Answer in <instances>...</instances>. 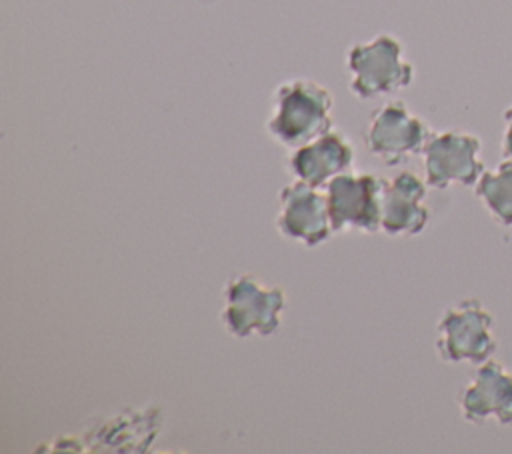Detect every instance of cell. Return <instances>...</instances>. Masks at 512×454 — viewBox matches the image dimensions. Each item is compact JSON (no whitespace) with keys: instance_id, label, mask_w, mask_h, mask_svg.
Instances as JSON below:
<instances>
[{"instance_id":"obj_6","label":"cell","mask_w":512,"mask_h":454,"mask_svg":"<svg viewBox=\"0 0 512 454\" xmlns=\"http://www.w3.org/2000/svg\"><path fill=\"white\" fill-rule=\"evenodd\" d=\"M482 140L466 130L434 132L422 150L424 180L430 188L474 186L482 176Z\"/></svg>"},{"instance_id":"obj_13","label":"cell","mask_w":512,"mask_h":454,"mask_svg":"<svg viewBox=\"0 0 512 454\" xmlns=\"http://www.w3.org/2000/svg\"><path fill=\"white\" fill-rule=\"evenodd\" d=\"M474 196L500 224L512 226V160H502L496 168L484 170L474 184Z\"/></svg>"},{"instance_id":"obj_5","label":"cell","mask_w":512,"mask_h":454,"mask_svg":"<svg viewBox=\"0 0 512 454\" xmlns=\"http://www.w3.org/2000/svg\"><path fill=\"white\" fill-rule=\"evenodd\" d=\"M432 134L428 122L414 114L404 100H390L372 112L364 130V144L372 156L396 166L422 154Z\"/></svg>"},{"instance_id":"obj_11","label":"cell","mask_w":512,"mask_h":454,"mask_svg":"<svg viewBox=\"0 0 512 454\" xmlns=\"http://www.w3.org/2000/svg\"><path fill=\"white\" fill-rule=\"evenodd\" d=\"M352 164L354 146L338 128H330L318 138L294 148L288 158L294 178L316 188H326L332 178L348 172Z\"/></svg>"},{"instance_id":"obj_7","label":"cell","mask_w":512,"mask_h":454,"mask_svg":"<svg viewBox=\"0 0 512 454\" xmlns=\"http://www.w3.org/2000/svg\"><path fill=\"white\" fill-rule=\"evenodd\" d=\"M384 178L374 172H344L326 186L334 232H376L382 222Z\"/></svg>"},{"instance_id":"obj_4","label":"cell","mask_w":512,"mask_h":454,"mask_svg":"<svg viewBox=\"0 0 512 454\" xmlns=\"http://www.w3.org/2000/svg\"><path fill=\"white\" fill-rule=\"evenodd\" d=\"M436 354L446 364H482L494 356L498 340L494 314L478 298L450 304L436 322Z\"/></svg>"},{"instance_id":"obj_2","label":"cell","mask_w":512,"mask_h":454,"mask_svg":"<svg viewBox=\"0 0 512 454\" xmlns=\"http://www.w3.org/2000/svg\"><path fill=\"white\" fill-rule=\"evenodd\" d=\"M346 70L348 88L360 100L390 96L414 80V64L406 58L402 40L390 32L352 44L346 52Z\"/></svg>"},{"instance_id":"obj_9","label":"cell","mask_w":512,"mask_h":454,"mask_svg":"<svg viewBox=\"0 0 512 454\" xmlns=\"http://www.w3.org/2000/svg\"><path fill=\"white\" fill-rule=\"evenodd\" d=\"M456 404L460 416L470 424L494 420L500 426H510L512 370L494 358L478 364L470 382L458 392Z\"/></svg>"},{"instance_id":"obj_8","label":"cell","mask_w":512,"mask_h":454,"mask_svg":"<svg viewBox=\"0 0 512 454\" xmlns=\"http://www.w3.org/2000/svg\"><path fill=\"white\" fill-rule=\"evenodd\" d=\"M276 230L282 238L304 246L326 242L334 232L326 192L298 178L286 184L278 194Z\"/></svg>"},{"instance_id":"obj_3","label":"cell","mask_w":512,"mask_h":454,"mask_svg":"<svg viewBox=\"0 0 512 454\" xmlns=\"http://www.w3.org/2000/svg\"><path fill=\"white\" fill-rule=\"evenodd\" d=\"M286 304L288 296L282 286L254 272H240L222 290L220 320L236 338H264L278 332Z\"/></svg>"},{"instance_id":"obj_14","label":"cell","mask_w":512,"mask_h":454,"mask_svg":"<svg viewBox=\"0 0 512 454\" xmlns=\"http://www.w3.org/2000/svg\"><path fill=\"white\" fill-rule=\"evenodd\" d=\"M504 126H502V140H500V152L506 160H512V104L504 110Z\"/></svg>"},{"instance_id":"obj_10","label":"cell","mask_w":512,"mask_h":454,"mask_svg":"<svg viewBox=\"0 0 512 454\" xmlns=\"http://www.w3.org/2000/svg\"><path fill=\"white\" fill-rule=\"evenodd\" d=\"M426 192V180L408 170H402L396 176L384 180L380 230H384L388 236L420 234L430 222Z\"/></svg>"},{"instance_id":"obj_1","label":"cell","mask_w":512,"mask_h":454,"mask_svg":"<svg viewBox=\"0 0 512 454\" xmlns=\"http://www.w3.org/2000/svg\"><path fill=\"white\" fill-rule=\"evenodd\" d=\"M334 98L312 78H290L276 86L266 132L286 148H298L332 126Z\"/></svg>"},{"instance_id":"obj_12","label":"cell","mask_w":512,"mask_h":454,"mask_svg":"<svg viewBox=\"0 0 512 454\" xmlns=\"http://www.w3.org/2000/svg\"><path fill=\"white\" fill-rule=\"evenodd\" d=\"M158 410L138 408L126 410L102 422L90 434V450L102 452H142L154 442L158 434Z\"/></svg>"}]
</instances>
